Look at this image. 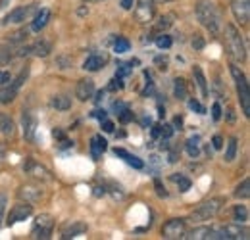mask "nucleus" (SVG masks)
I'll list each match as a JSON object with an SVG mask.
<instances>
[{"mask_svg":"<svg viewBox=\"0 0 250 240\" xmlns=\"http://www.w3.org/2000/svg\"><path fill=\"white\" fill-rule=\"evenodd\" d=\"M122 89H124V81H122V77H114V79L110 81V85H108V90H112V92L122 90Z\"/></svg>","mask_w":250,"mask_h":240,"instance_id":"obj_35","label":"nucleus"},{"mask_svg":"<svg viewBox=\"0 0 250 240\" xmlns=\"http://www.w3.org/2000/svg\"><path fill=\"white\" fill-rule=\"evenodd\" d=\"M37 12V4H29V6H20V8H16V10H12L6 18H4V25H8V23H21V21H25V20H29L33 14Z\"/></svg>","mask_w":250,"mask_h":240,"instance_id":"obj_8","label":"nucleus"},{"mask_svg":"<svg viewBox=\"0 0 250 240\" xmlns=\"http://www.w3.org/2000/svg\"><path fill=\"white\" fill-rule=\"evenodd\" d=\"M93 116H94V118H98L100 121L106 120V112H104V110H102V112H93Z\"/></svg>","mask_w":250,"mask_h":240,"instance_id":"obj_48","label":"nucleus"},{"mask_svg":"<svg viewBox=\"0 0 250 240\" xmlns=\"http://www.w3.org/2000/svg\"><path fill=\"white\" fill-rule=\"evenodd\" d=\"M129 46H131V42L124 39V37H118V40L114 42V52H118V54H125V52H129Z\"/></svg>","mask_w":250,"mask_h":240,"instance_id":"obj_32","label":"nucleus"},{"mask_svg":"<svg viewBox=\"0 0 250 240\" xmlns=\"http://www.w3.org/2000/svg\"><path fill=\"white\" fill-rule=\"evenodd\" d=\"M10 81H12L10 71H4V69H2V71H0V89H2V87H6Z\"/></svg>","mask_w":250,"mask_h":240,"instance_id":"obj_38","label":"nucleus"},{"mask_svg":"<svg viewBox=\"0 0 250 240\" xmlns=\"http://www.w3.org/2000/svg\"><path fill=\"white\" fill-rule=\"evenodd\" d=\"M173 125H175V127L181 131V127H183V120H181V118H175V120H173Z\"/></svg>","mask_w":250,"mask_h":240,"instance_id":"obj_50","label":"nucleus"},{"mask_svg":"<svg viewBox=\"0 0 250 240\" xmlns=\"http://www.w3.org/2000/svg\"><path fill=\"white\" fill-rule=\"evenodd\" d=\"M133 2H135V0H122L124 10H131V8H133Z\"/></svg>","mask_w":250,"mask_h":240,"instance_id":"obj_47","label":"nucleus"},{"mask_svg":"<svg viewBox=\"0 0 250 240\" xmlns=\"http://www.w3.org/2000/svg\"><path fill=\"white\" fill-rule=\"evenodd\" d=\"M85 231H87V225L83 221H71V223L62 227V239H73V237H77Z\"/></svg>","mask_w":250,"mask_h":240,"instance_id":"obj_16","label":"nucleus"},{"mask_svg":"<svg viewBox=\"0 0 250 240\" xmlns=\"http://www.w3.org/2000/svg\"><path fill=\"white\" fill-rule=\"evenodd\" d=\"M171 180L179 186L181 192H187L188 188H190V179L185 177V175H181V173H173V175H171Z\"/></svg>","mask_w":250,"mask_h":240,"instance_id":"obj_29","label":"nucleus"},{"mask_svg":"<svg viewBox=\"0 0 250 240\" xmlns=\"http://www.w3.org/2000/svg\"><path fill=\"white\" fill-rule=\"evenodd\" d=\"M54 137L62 140V139H63V133H62V131H60V129H56V131H54Z\"/></svg>","mask_w":250,"mask_h":240,"instance_id":"obj_52","label":"nucleus"},{"mask_svg":"<svg viewBox=\"0 0 250 240\" xmlns=\"http://www.w3.org/2000/svg\"><path fill=\"white\" fill-rule=\"evenodd\" d=\"M33 213V206L29 202H20V204H16L10 213H8V219H6V223L8 225H14V223H20V221H25L29 215Z\"/></svg>","mask_w":250,"mask_h":240,"instance_id":"obj_10","label":"nucleus"},{"mask_svg":"<svg viewBox=\"0 0 250 240\" xmlns=\"http://www.w3.org/2000/svg\"><path fill=\"white\" fill-rule=\"evenodd\" d=\"M156 44H158V48H169V46L173 44V40H171L169 35H160L156 39Z\"/></svg>","mask_w":250,"mask_h":240,"instance_id":"obj_33","label":"nucleus"},{"mask_svg":"<svg viewBox=\"0 0 250 240\" xmlns=\"http://www.w3.org/2000/svg\"><path fill=\"white\" fill-rule=\"evenodd\" d=\"M50 10H46V8H42V10H37V16H35V20H33L31 23V29L33 31H41L46 27V23L50 21Z\"/></svg>","mask_w":250,"mask_h":240,"instance_id":"obj_18","label":"nucleus"},{"mask_svg":"<svg viewBox=\"0 0 250 240\" xmlns=\"http://www.w3.org/2000/svg\"><path fill=\"white\" fill-rule=\"evenodd\" d=\"M154 2H171V0H154Z\"/></svg>","mask_w":250,"mask_h":240,"instance_id":"obj_55","label":"nucleus"},{"mask_svg":"<svg viewBox=\"0 0 250 240\" xmlns=\"http://www.w3.org/2000/svg\"><path fill=\"white\" fill-rule=\"evenodd\" d=\"M212 120L214 121H219L221 120V106H219L218 102L212 106Z\"/></svg>","mask_w":250,"mask_h":240,"instance_id":"obj_44","label":"nucleus"},{"mask_svg":"<svg viewBox=\"0 0 250 240\" xmlns=\"http://www.w3.org/2000/svg\"><path fill=\"white\" fill-rule=\"evenodd\" d=\"M196 20L204 29H208L212 35H219L223 29V16L221 10L212 2V0H198L194 6Z\"/></svg>","mask_w":250,"mask_h":240,"instance_id":"obj_1","label":"nucleus"},{"mask_svg":"<svg viewBox=\"0 0 250 240\" xmlns=\"http://www.w3.org/2000/svg\"><path fill=\"white\" fill-rule=\"evenodd\" d=\"M14 129H16V125H14L12 118L8 114H0V133L6 135V137H12Z\"/></svg>","mask_w":250,"mask_h":240,"instance_id":"obj_23","label":"nucleus"},{"mask_svg":"<svg viewBox=\"0 0 250 240\" xmlns=\"http://www.w3.org/2000/svg\"><path fill=\"white\" fill-rule=\"evenodd\" d=\"M185 148L190 158H196L200 154V139L198 137H190L187 142H185Z\"/></svg>","mask_w":250,"mask_h":240,"instance_id":"obj_27","label":"nucleus"},{"mask_svg":"<svg viewBox=\"0 0 250 240\" xmlns=\"http://www.w3.org/2000/svg\"><path fill=\"white\" fill-rule=\"evenodd\" d=\"M188 108H190V110H194V112H198V114H206L204 106H202L200 102H196V100H190V102H188Z\"/></svg>","mask_w":250,"mask_h":240,"instance_id":"obj_41","label":"nucleus"},{"mask_svg":"<svg viewBox=\"0 0 250 240\" xmlns=\"http://www.w3.org/2000/svg\"><path fill=\"white\" fill-rule=\"evenodd\" d=\"M52 231H54V219H52V215H48V213H41L37 219H35V223H33V239H41V240H46L52 237Z\"/></svg>","mask_w":250,"mask_h":240,"instance_id":"obj_5","label":"nucleus"},{"mask_svg":"<svg viewBox=\"0 0 250 240\" xmlns=\"http://www.w3.org/2000/svg\"><path fill=\"white\" fill-rule=\"evenodd\" d=\"M237 148H239V139H237V137L229 139L227 152H225V161H233V160H235V156H237Z\"/></svg>","mask_w":250,"mask_h":240,"instance_id":"obj_30","label":"nucleus"},{"mask_svg":"<svg viewBox=\"0 0 250 240\" xmlns=\"http://www.w3.org/2000/svg\"><path fill=\"white\" fill-rule=\"evenodd\" d=\"M50 50H52V44L48 40H37L29 46V54H35L39 58H46L50 54Z\"/></svg>","mask_w":250,"mask_h":240,"instance_id":"obj_19","label":"nucleus"},{"mask_svg":"<svg viewBox=\"0 0 250 240\" xmlns=\"http://www.w3.org/2000/svg\"><path fill=\"white\" fill-rule=\"evenodd\" d=\"M18 58V46L12 42H0V65H6L10 61Z\"/></svg>","mask_w":250,"mask_h":240,"instance_id":"obj_14","label":"nucleus"},{"mask_svg":"<svg viewBox=\"0 0 250 240\" xmlns=\"http://www.w3.org/2000/svg\"><path fill=\"white\" fill-rule=\"evenodd\" d=\"M235 196L237 198H241V200H247L250 196V180L245 179L239 186H237V190H235Z\"/></svg>","mask_w":250,"mask_h":240,"instance_id":"obj_31","label":"nucleus"},{"mask_svg":"<svg viewBox=\"0 0 250 240\" xmlns=\"http://www.w3.org/2000/svg\"><path fill=\"white\" fill-rule=\"evenodd\" d=\"M225 50H227V56L235 63H243L247 60V48H245L243 37L233 23L225 25Z\"/></svg>","mask_w":250,"mask_h":240,"instance_id":"obj_2","label":"nucleus"},{"mask_svg":"<svg viewBox=\"0 0 250 240\" xmlns=\"http://www.w3.org/2000/svg\"><path fill=\"white\" fill-rule=\"evenodd\" d=\"M106 148H108V142H106V139H102V135H94L91 139V154L94 160H98L106 152Z\"/></svg>","mask_w":250,"mask_h":240,"instance_id":"obj_20","label":"nucleus"},{"mask_svg":"<svg viewBox=\"0 0 250 240\" xmlns=\"http://www.w3.org/2000/svg\"><path fill=\"white\" fill-rule=\"evenodd\" d=\"M231 10L233 16L239 23L247 25L250 20V0H231Z\"/></svg>","mask_w":250,"mask_h":240,"instance_id":"obj_11","label":"nucleus"},{"mask_svg":"<svg viewBox=\"0 0 250 240\" xmlns=\"http://www.w3.org/2000/svg\"><path fill=\"white\" fill-rule=\"evenodd\" d=\"M212 144H214V148H216V150H219V148L223 146V139H221V137H214Z\"/></svg>","mask_w":250,"mask_h":240,"instance_id":"obj_46","label":"nucleus"},{"mask_svg":"<svg viewBox=\"0 0 250 240\" xmlns=\"http://www.w3.org/2000/svg\"><path fill=\"white\" fill-rule=\"evenodd\" d=\"M23 171H25L27 175H31L33 179L42 180V182H50V180H52V173H50L44 165H41L39 161H35V160H27V161L23 163Z\"/></svg>","mask_w":250,"mask_h":240,"instance_id":"obj_7","label":"nucleus"},{"mask_svg":"<svg viewBox=\"0 0 250 240\" xmlns=\"http://www.w3.org/2000/svg\"><path fill=\"white\" fill-rule=\"evenodd\" d=\"M135 18L139 23H148L154 18V0H139L135 6Z\"/></svg>","mask_w":250,"mask_h":240,"instance_id":"obj_9","label":"nucleus"},{"mask_svg":"<svg viewBox=\"0 0 250 240\" xmlns=\"http://www.w3.org/2000/svg\"><path fill=\"white\" fill-rule=\"evenodd\" d=\"M233 221L235 223H239V225H247V221H249V208L247 206H235L233 208Z\"/></svg>","mask_w":250,"mask_h":240,"instance_id":"obj_24","label":"nucleus"},{"mask_svg":"<svg viewBox=\"0 0 250 240\" xmlns=\"http://www.w3.org/2000/svg\"><path fill=\"white\" fill-rule=\"evenodd\" d=\"M175 96L179 98V100H187V96H188V89H187V83H185V79H181V77H177L175 81Z\"/></svg>","mask_w":250,"mask_h":240,"instance_id":"obj_28","label":"nucleus"},{"mask_svg":"<svg viewBox=\"0 0 250 240\" xmlns=\"http://www.w3.org/2000/svg\"><path fill=\"white\" fill-rule=\"evenodd\" d=\"M104 194H106V188H100V186L94 188V196H104Z\"/></svg>","mask_w":250,"mask_h":240,"instance_id":"obj_49","label":"nucleus"},{"mask_svg":"<svg viewBox=\"0 0 250 240\" xmlns=\"http://www.w3.org/2000/svg\"><path fill=\"white\" fill-rule=\"evenodd\" d=\"M87 2H100V0H87Z\"/></svg>","mask_w":250,"mask_h":240,"instance_id":"obj_56","label":"nucleus"},{"mask_svg":"<svg viewBox=\"0 0 250 240\" xmlns=\"http://www.w3.org/2000/svg\"><path fill=\"white\" fill-rule=\"evenodd\" d=\"M160 135H162L164 139H169V137L173 135V127H171V125H164V127L160 125Z\"/></svg>","mask_w":250,"mask_h":240,"instance_id":"obj_42","label":"nucleus"},{"mask_svg":"<svg viewBox=\"0 0 250 240\" xmlns=\"http://www.w3.org/2000/svg\"><path fill=\"white\" fill-rule=\"evenodd\" d=\"M16 94H18V89H14L12 83H8L6 87L0 89V102H2V104H10V102L16 98Z\"/></svg>","mask_w":250,"mask_h":240,"instance_id":"obj_26","label":"nucleus"},{"mask_svg":"<svg viewBox=\"0 0 250 240\" xmlns=\"http://www.w3.org/2000/svg\"><path fill=\"white\" fill-rule=\"evenodd\" d=\"M106 63H108V56L106 54H91L85 60V63H83V69H87V71H100Z\"/></svg>","mask_w":250,"mask_h":240,"instance_id":"obj_15","label":"nucleus"},{"mask_svg":"<svg viewBox=\"0 0 250 240\" xmlns=\"http://www.w3.org/2000/svg\"><path fill=\"white\" fill-rule=\"evenodd\" d=\"M114 154H116V156H120V158H124L125 163H129V165H131V167H135V169H143V167H145V161H143L141 158H137V156L129 154V152L124 150V148H116Z\"/></svg>","mask_w":250,"mask_h":240,"instance_id":"obj_21","label":"nucleus"},{"mask_svg":"<svg viewBox=\"0 0 250 240\" xmlns=\"http://www.w3.org/2000/svg\"><path fill=\"white\" fill-rule=\"evenodd\" d=\"M6 206H8V194L6 192H0V227H2V221H4Z\"/></svg>","mask_w":250,"mask_h":240,"instance_id":"obj_34","label":"nucleus"},{"mask_svg":"<svg viewBox=\"0 0 250 240\" xmlns=\"http://www.w3.org/2000/svg\"><path fill=\"white\" fill-rule=\"evenodd\" d=\"M50 106L54 108V110H69L71 108V98H67V96H63V94H60V96H54L52 100H50Z\"/></svg>","mask_w":250,"mask_h":240,"instance_id":"obj_25","label":"nucleus"},{"mask_svg":"<svg viewBox=\"0 0 250 240\" xmlns=\"http://www.w3.org/2000/svg\"><path fill=\"white\" fill-rule=\"evenodd\" d=\"M102 129H104L106 133H114V123H112V121H108V120H104L102 121Z\"/></svg>","mask_w":250,"mask_h":240,"instance_id":"obj_45","label":"nucleus"},{"mask_svg":"<svg viewBox=\"0 0 250 240\" xmlns=\"http://www.w3.org/2000/svg\"><path fill=\"white\" fill-rule=\"evenodd\" d=\"M20 196L25 200V202H39L41 198H42V188L41 186H37V184H25V186H21L20 188Z\"/></svg>","mask_w":250,"mask_h":240,"instance_id":"obj_13","label":"nucleus"},{"mask_svg":"<svg viewBox=\"0 0 250 240\" xmlns=\"http://www.w3.org/2000/svg\"><path fill=\"white\" fill-rule=\"evenodd\" d=\"M4 154H6V148H4V144H2V142H0V160H2V158H4Z\"/></svg>","mask_w":250,"mask_h":240,"instance_id":"obj_54","label":"nucleus"},{"mask_svg":"<svg viewBox=\"0 0 250 240\" xmlns=\"http://www.w3.org/2000/svg\"><path fill=\"white\" fill-rule=\"evenodd\" d=\"M185 231H187V223H185V219H169V221L164 225L162 235H164V239L175 240V239H183Z\"/></svg>","mask_w":250,"mask_h":240,"instance_id":"obj_6","label":"nucleus"},{"mask_svg":"<svg viewBox=\"0 0 250 240\" xmlns=\"http://www.w3.org/2000/svg\"><path fill=\"white\" fill-rule=\"evenodd\" d=\"M192 48L194 50H202L204 48V39H202V35H194V39H192Z\"/></svg>","mask_w":250,"mask_h":240,"instance_id":"obj_37","label":"nucleus"},{"mask_svg":"<svg viewBox=\"0 0 250 240\" xmlns=\"http://www.w3.org/2000/svg\"><path fill=\"white\" fill-rule=\"evenodd\" d=\"M171 20H173V18H171V16H164V18H160V21H158V29H166V27H169V25H171Z\"/></svg>","mask_w":250,"mask_h":240,"instance_id":"obj_39","label":"nucleus"},{"mask_svg":"<svg viewBox=\"0 0 250 240\" xmlns=\"http://www.w3.org/2000/svg\"><path fill=\"white\" fill-rule=\"evenodd\" d=\"M21 123H23V137L27 140H33L35 139V129H37V120L31 112H23L21 116Z\"/></svg>","mask_w":250,"mask_h":240,"instance_id":"obj_17","label":"nucleus"},{"mask_svg":"<svg viewBox=\"0 0 250 240\" xmlns=\"http://www.w3.org/2000/svg\"><path fill=\"white\" fill-rule=\"evenodd\" d=\"M133 69H131V63H124V65H120V69H118V73H116V77H127L129 73H131Z\"/></svg>","mask_w":250,"mask_h":240,"instance_id":"obj_36","label":"nucleus"},{"mask_svg":"<svg viewBox=\"0 0 250 240\" xmlns=\"http://www.w3.org/2000/svg\"><path fill=\"white\" fill-rule=\"evenodd\" d=\"M131 120H133V114H131V110H129V108H124V110L120 112V121H122V123H129Z\"/></svg>","mask_w":250,"mask_h":240,"instance_id":"obj_40","label":"nucleus"},{"mask_svg":"<svg viewBox=\"0 0 250 240\" xmlns=\"http://www.w3.org/2000/svg\"><path fill=\"white\" fill-rule=\"evenodd\" d=\"M154 186H156V194L160 196V198H167V192H166V188L162 186V182H160V179L154 180Z\"/></svg>","mask_w":250,"mask_h":240,"instance_id":"obj_43","label":"nucleus"},{"mask_svg":"<svg viewBox=\"0 0 250 240\" xmlns=\"http://www.w3.org/2000/svg\"><path fill=\"white\" fill-rule=\"evenodd\" d=\"M94 94V81L93 79H81L75 87V96L81 100V102H87L89 98H93Z\"/></svg>","mask_w":250,"mask_h":240,"instance_id":"obj_12","label":"nucleus"},{"mask_svg":"<svg viewBox=\"0 0 250 240\" xmlns=\"http://www.w3.org/2000/svg\"><path fill=\"white\" fill-rule=\"evenodd\" d=\"M192 75H194V79H196V85H198V89L202 92V98H208V81H206V77H204V73H202V69H200V65H194V69H192Z\"/></svg>","mask_w":250,"mask_h":240,"instance_id":"obj_22","label":"nucleus"},{"mask_svg":"<svg viewBox=\"0 0 250 240\" xmlns=\"http://www.w3.org/2000/svg\"><path fill=\"white\" fill-rule=\"evenodd\" d=\"M231 75H233V79L237 83V92H239V102L243 106V114L247 118H250V90L249 83H247V77H245V73L235 63H231Z\"/></svg>","mask_w":250,"mask_h":240,"instance_id":"obj_4","label":"nucleus"},{"mask_svg":"<svg viewBox=\"0 0 250 240\" xmlns=\"http://www.w3.org/2000/svg\"><path fill=\"white\" fill-rule=\"evenodd\" d=\"M152 137H160V125H156V127L152 129Z\"/></svg>","mask_w":250,"mask_h":240,"instance_id":"obj_53","label":"nucleus"},{"mask_svg":"<svg viewBox=\"0 0 250 240\" xmlns=\"http://www.w3.org/2000/svg\"><path fill=\"white\" fill-rule=\"evenodd\" d=\"M223 204H225V200H223V198H210V200H204V202H200V204L192 210L190 219H192L194 223L214 219V217L219 213V210H221V206H223Z\"/></svg>","mask_w":250,"mask_h":240,"instance_id":"obj_3","label":"nucleus"},{"mask_svg":"<svg viewBox=\"0 0 250 240\" xmlns=\"http://www.w3.org/2000/svg\"><path fill=\"white\" fill-rule=\"evenodd\" d=\"M12 0H0V10H4V8H8V4H10Z\"/></svg>","mask_w":250,"mask_h":240,"instance_id":"obj_51","label":"nucleus"}]
</instances>
